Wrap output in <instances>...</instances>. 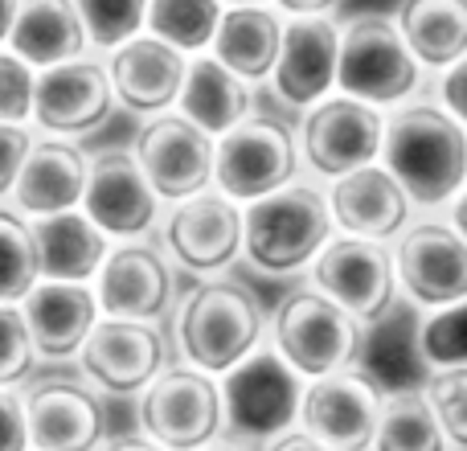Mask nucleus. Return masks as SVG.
Returning <instances> with one entry per match:
<instances>
[{
  "mask_svg": "<svg viewBox=\"0 0 467 451\" xmlns=\"http://www.w3.org/2000/svg\"><path fill=\"white\" fill-rule=\"evenodd\" d=\"M419 349L435 370H460V365H467V299L435 308V316L419 332Z\"/></svg>",
  "mask_w": 467,
  "mask_h": 451,
  "instance_id": "72a5a7b5",
  "label": "nucleus"
},
{
  "mask_svg": "<svg viewBox=\"0 0 467 451\" xmlns=\"http://www.w3.org/2000/svg\"><path fill=\"white\" fill-rule=\"evenodd\" d=\"M189 58L172 49L169 41L152 33H136L119 49L107 54V74H111L115 103H123L136 115H161L177 103L181 82H185Z\"/></svg>",
  "mask_w": 467,
  "mask_h": 451,
  "instance_id": "6ab92c4d",
  "label": "nucleus"
},
{
  "mask_svg": "<svg viewBox=\"0 0 467 451\" xmlns=\"http://www.w3.org/2000/svg\"><path fill=\"white\" fill-rule=\"evenodd\" d=\"M328 214L340 222V230L357 234V238L386 242L406 226L410 197H406L402 185L389 177V169L365 164V169H353V173L332 181Z\"/></svg>",
  "mask_w": 467,
  "mask_h": 451,
  "instance_id": "b1692460",
  "label": "nucleus"
},
{
  "mask_svg": "<svg viewBox=\"0 0 467 451\" xmlns=\"http://www.w3.org/2000/svg\"><path fill=\"white\" fill-rule=\"evenodd\" d=\"M394 275L419 304L447 308L455 299H467V242L455 234V226L419 222L398 238Z\"/></svg>",
  "mask_w": 467,
  "mask_h": 451,
  "instance_id": "f3484780",
  "label": "nucleus"
},
{
  "mask_svg": "<svg viewBox=\"0 0 467 451\" xmlns=\"http://www.w3.org/2000/svg\"><path fill=\"white\" fill-rule=\"evenodd\" d=\"M373 451H447V435L439 427V414L427 394L402 390L381 398V419Z\"/></svg>",
  "mask_w": 467,
  "mask_h": 451,
  "instance_id": "c756f323",
  "label": "nucleus"
},
{
  "mask_svg": "<svg viewBox=\"0 0 467 451\" xmlns=\"http://www.w3.org/2000/svg\"><path fill=\"white\" fill-rule=\"evenodd\" d=\"M82 373L107 394H136L164 370V337L152 320L99 316L78 349Z\"/></svg>",
  "mask_w": 467,
  "mask_h": 451,
  "instance_id": "4468645a",
  "label": "nucleus"
},
{
  "mask_svg": "<svg viewBox=\"0 0 467 451\" xmlns=\"http://www.w3.org/2000/svg\"><path fill=\"white\" fill-rule=\"evenodd\" d=\"M394 279V255L373 238H328L316 255V288L361 324H373L389 312Z\"/></svg>",
  "mask_w": 467,
  "mask_h": 451,
  "instance_id": "f8f14e48",
  "label": "nucleus"
},
{
  "mask_svg": "<svg viewBox=\"0 0 467 451\" xmlns=\"http://www.w3.org/2000/svg\"><path fill=\"white\" fill-rule=\"evenodd\" d=\"M33 362L37 353H33L21 304H0V386H16L33 370Z\"/></svg>",
  "mask_w": 467,
  "mask_h": 451,
  "instance_id": "e433bc0d",
  "label": "nucleus"
},
{
  "mask_svg": "<svg viewBox=\"0 0 467 451\" xmlns=\"http://www.w3.org/2000/svg\"><path fill=\"white\" fill-rule=\"evenodd\" d=\"M304 156L320 177L337 181L353 169H365L381 156V140H386V115L378 107L361 103V99H320L307 111L304 128Z\"/></svg>",
  "mask_w": 467,
  "mask_h": 451,
  "instance_id": "9b49d317",
  "label": "nucleus"
},
{
  "mask_svg": "<svg viewBox=\"0 0 467 451\" xmlns=\"http://www.w3.org/2000/svg\"><path fill=\"white\" fill-rule=\"evenodd\" d=\"M29 148H33V128L29 123H0V202L13 194L16 173H21Z\"/></svg>",
  "mask_w": 467,
  "mask_h": 451,
  "instance_id": "4c0bfd02",
  "label": "nucleus"
},
{
  "mask_svg": "<svg viewBox=\"0 0 467 451\" xmlns=\"http://www.w3.org/2000/svg\"><path fill=\"white\" fill-rule=\"evenodd\" d=\"M222 5H258V0H222Z\"/></svg>",
  "mask_w": 467,
  "mask_h": 451,
  "instance_id": "de8ad7c7",
  "label": "nucleus"
},
{
  "mask_svg": "<svg viewBox=\"0 0 467 451\" xmlns=\"http://www.w3.org/2000/svg\"><path fill=\"white\" fill-rule=\"evenodd\" d=\"M181 353L202 373H226L250 357L263 337V308L234 279H205L189 291L177 320Z\"/></svg>",
  "mask_w": 467,
  "mask_h": 451,
  "instance_id": "f03ea898",
  "label": "nucleus"
},
{
  "mask_svg": "<svg viewBox=\"0 0 467 451\" xmlns=\"http://www.w3.org/2000/svg\"><path fill=\"white\" fill-rule=\"evenodd\" d=\"M16 8H21V0H0V49L8 46V33H13Z\"/></svg>",
  "mask_w": 467,
  "mask_h": 451,
  "instance_id": "37998d69",
  "label": "nucleus"
},
{
  "mask_svg": "<svg viewBox=\"0 0 467 451\" xmlns=\"http://www.w3.org/2000/svg\"><path fill=\"white\" fill-rule=\"evenodd\" d=\"M95 299L103 316L161 320L172 304V271L161 250L144 242H115L95 275Z\"/></svg>",
  "mask_w": 467,
  "mask_h": 451,
  "instance_id": "a211bd4d",
  "label": "nucleus"
},
{
  "mask_svg": "<svg viewBox=\"0 0 467 451\" xmlns=\"http://www.w3.org/2000/svg\"><path fill=\"white\" fill-rule=\"evenodd\" d=\"M222 378V431L238 444H271L299 419L304 386L275 345L254 349Z\"/></svg>",
  "mask_w": 467,
  "mask_h": 451,
  "instance_id": "7ed1b4c3",
  "label": "nucleus"
},
{
  "mask_svg": "<svg viewBox=\"0 0 467 451\" xmlns=\"http://www.w3.org/2000/svg\"><path fill=\"white\" fill-rule=\"evenodd\" d=\"M33 90H37V70L5 46L0 49V123H29Z\"/></svg>",
  "mask_w": 467,
  "mask_h": 451,
  "instance_id": "c9c22d12",
  "label": "nucleus"
},
{
  "mask_svg": "<svg viewBox=\"0 0 467 451\" xmlns=\"http://www.w3.org/2000/svg\"><path fill=\"white\" fill-rule=\"evenodd\" d=\"M332 234L328 202L312 185H283L242 214V246L263 271L287 275L324 250Z\"/></svg>",
  "mask_w": 467,
  "mask_h": 451,
  "instance_id": "20e7f679",
  "label": "nucleus"
},
{
  "mask_svg": "<svg viewBox=\"0 0 467 451\" xmlns=\"http://www.w3.org/2000/svg\"><path fill=\"white\" fill-rule=\"evenodd\" d=\"M283 21L263 5H226L222 8L218 33L210 41V54L226 70H234L246 82L271 79L275 58H279Z\"/></svg>",
  "mask_w": 467,
  "mask_h": 451,
  "instance_id": "cd10ccee",
  "label": "nucleus"
},
{
  "mask_svg": "<svg viewBox=\"0 0 467 451\" xmlns=\"http://www.w3.org/2000/svg\"><path fill=\"white\" fill-rule=\"evenodd\" d=\"M213 148H218V140L210 131L189 123L181 111H161V115H148L131 152H136L140 169H144L156 197L185 202V197L210 189Z\"/></svg>",
  "mask_w": 467,
  "mask_h": 451,
  "instance_id": "1a4fd4ad",
  "label": "nucleus"
},
{
  "mask_svg": "<svg viewBox=\"0 0 467 451\" xmlns=\"http://www.w3.org/2000/svg\"><path fill=\"white\" fill-rule=\"evenodd\" d=\"M74 8H78L90 49H103V54L144 33L148 0H74Z\"/></svg>",
  "mask_w": 467,
  "mask_h": 451,
  "instance_id": "473e14b6",
  "label": "nucleus"
},
{
  "mask_svg": "<svg viewBox=\"0 0 467 451\" xmlns=\"http://www.w3.org/2000/svg\"><path fill=\"white\" fill-rule=\"evenodd\" d=\"M144 435L164 451H202L222 435V390L193 365L161 370L140 403Z\"/></svg>",
  "mask_w": 467,
  "mask_h": 451,
  "instance_id": "0eeeda50",
  "label": "nucleus"
},
{
  "mask_svg": "<svg viewBox=\"0 0 467 451\" xmlns=\"http://www.w3.org/2000/svg\"><path fill=\"white\" fill-rule=\"evenodd\" d=\"M299 169V152L291 131L279 120L246 115L234 123L213 148V185L230 202H258L275 189L291 185Z\"/></svg>",
  "mask_w": 467,
  "mask_h": 451,
  "instance_id": "6e6552de",
  "label": "nucleus"
},
{
  "mask_svg": "<svg viewBox=\"0 0 467 451\" xmlns=\"http://www.w3.org/2000/svg\"><path fill=\"white\" fill-rule=\"evenodd\" d=\"M103 451H164L161 444H152V439H136V435H128V439H115V444H107Z\"/></svg>",
  "mask_w": 467,
  "mask_h": 451,
  "instance_id": "c03bdc74",
  "label": "nucleus"
},
{
  "mask_svg": "<svg viewBox=\"0 0 467 451\" xmlns=\"http://www.w3.org/2000/svg\"><path fill=\"white\" fill-rule=\"evenodd\" d=\"M275 349L299 378H328L361 357V320L324 291H287L275 308Z\"/></svg>",
  "mask_w": 467,
  "mask_h": 451,
  "instance_id": "39448f33",
  "label": "nucleus"
},
{
  "mask_svg": "<svg viewBox=\"0 0 467 451\" xmlns=\"http://www.w3.org/2000/svg\"><path fill=\"white\" fill-rule=\"evenodd\" d=\"M427 398L439 414V427H443L447 444L467 451V365H460V370H439L427 382Z\"/></svg>",
  "mask_w": 467,
  "mask_h": 451,
  "instance_id": "f704fd0d",
  "label": "nucleus"
},
{
  "mask_svg": "<svg viewBox=\"0 0 467 451\" xmlns=\"http://www.w3.org/2000/svg\"><path fill=\"white\" fill-rule=\"evenodd\" d=\"M115 107L111 74L107 62L95 54L70 58L37 70V90H33V128L57 140H74L95 131L99 123H107Z\"/></svg>",
  "mask_w": 467,
  "mask_h": 451,
  "instance_id": "9d476101",
  "label": "nucleus"
},
{
  "mask_svg": "<svg viewBox=\"0 0 467 451\" xmlns=\"http://www.w3.org/2000/svg\"><path fill=\"white\" fill-rule=\"evenodd\" d=\"M202 451H246V447H234V444H218V447H213L210 444V447H202Z\"/></svg>",
  "mask_w": 467,
  "mask_h": 451,
  "instance_id": "49530a36",
  "label": "nucleus"
},
{
  "mask_svg": "<svg viewBox=\"0 0 467 451\" xmlns=\"http://www.w3.org/2000/svg\"><path fill=\"white\" fill-rule=\"evenodd\" d=\"M394 25L419 66L447 70L467 54V0H402Z\"/></svg>",
  "mask_w": 467,
  "mask_h": 451,
  "instance_id": "c85d7f7f",
  "label": "nucleus"
},
{
  "mask_svg": "<svg viewBox=\"0 0 467 451\" xmlns=\"http://www.w3.org/2000/svg\"><path fill=\"white\" fill-rule=\"evenodd\" d=\"M8 49L33 70H46V66L90 54V41L74 0H21L13 33H8Z\"/></svg>",
  "mask_w": 467,
  "mask_h": 451,
  "instance_id": "a878e982",
  "label": "nucleus"
},
{
  "mask_svg": "<svg viewBox=\"0 0 467 451\" xmlns=\"http://www.w3.org/2000/svg\"><path fill=\"white\" fill-rule=\"evenodd\" d=\"M266 451H337L328 444H320L316 435H307V431H283L279 439H271Z\"/></svg>",
  "mask_w": 467,
  "mask_h": 451,
  "instance_id": "a19ab883",
  "label": "nucleus"
},
{
  "mask_svg": "<svg viewBox=\"0 0 467 451\" xmlns=\"http://www.w3.org/2000/svg\"><path fill=\"white\" fill-rule=\"evenodd\" d=\"M82 214L119 242H136L148 234L161 214V197L152 194L144 169H140L136 152L123 148H107V152L90 156L87 164V189H82Z\"/></svg>",
  "mask_w": 467,
  "mask_h": 451,
  "instance_id": "ddd939ff",
  "label": "nucleus"
},
{
  "mask_svg": "<svg viewBox=\"0 0 467 451\" xmlns=\"http://www.w3.org/2000/svg\"><path fill=\"white\" fill-rule=\"evenodd\" d=\"M332 5H340V0H275V8L287 16H320V13H328Z\"/></svg>",
  "mask_w": 467,
  "mask_h": 451,
  "instance_id": "79ce46f5",
  "label": "nucleus"
},
{
  "mask_svg": "<svg viewBox=\"0 0 467 451\" xmlns=\"http://www.w3.org/2000/svg\"><path fill=\"white\" fill-rule=\"evenodd\" d=\"M164 246L185 271L213 275L226 271L242 250V210L226 194H202L172 202L164 218Z\"/></svg>",
  "mask_w": 467,
  "mask_h": 451,
  "instance_id": "dca6fc26",
  "label": "nucleus"
},
{
  "mask_svg": "<svg viewBox=\"0 0 467 451\" xmlns=\"http://www.w3.org/2000/svg\"><path fill=\"white\" fill-rule=\"evenodd\" d=\"M381 156L414 205H443L467 185V131L443 107L414 103L394 111L386 120Z\"/></svg>",
  "mask_w": 467,
  "mask_h": 451,
  "instance_id": "f257e3e1",
  "label": "nucleus"
},
{
  "mask_svg": "<svg viewBox=\"0 0 467 451\" xmlns=\"http://www.w3.org/2000/svg\"><path fill=\"white\" fill-rule=\"evenodd\" d=\"M439 103H443V111L460 128H467V54L443 70V79H439Z\"/></svg>",
  "mask_w": 467,
  "mask_h": 451,
  "instance_id": "ea45409f",
  "label": "nucleus"
},
{
  "mask_svg": "<svg viewBox=\"0 0 467 451\" xmlns=\"http://www.w3.org/2000/svg\"><path fill=\"white\" fill-rule=\"evenodd\" d=\"M33 242H37L41 279L57 283H90L103 267L107 250H111V238L82 210L37 218L33 222Z\"/></svg>",
  "mask_w": 467,
  "mask_h": 451,
  "instance_id": "393cba45",
  "label": "nucleus"
},
{
  "mask_svg": "<svg viewBox=\"0 0 467 451\" xmlns=\"http://www.w3.org/2000/svg\"><path fill=\"white\" fill-rule=\"evenodd\" d=\"M340 29L328 16H291L275 58V90L296 107H312L337 87Z\"/></svg>",
  "mask_w": 467,
  "mask_h": 451,
  "instance_id": "412c9836",
  "label": "nucleus"
},
{
  "mask_svg": "<svg viewBox=\"0 0 467 451\" xmlns=\"http://www.w3.org/2000/svg\"><path fill=\"white\" fill-rule=\"evenodd\" d=\"M21 316L29 324L33 353L41 362H62V357H78L82 341L90 337L103 312H99L95 288L87 283L37 279L29 296L21 299Z\"/></svg>",
  "mask_w": 467,
  "mask_h": 451,
  "instance_id": "5701e85b",
  "label": "nucleus"
},
{
  "mask_svg": "<svg viewBox=\"0 0 467 451\" xmlns=\"http://www.w3.org/2000/svg\"><path fill=\"white\" fill-rule=\"evenodd\" d=\"M222 0H148L144 33L169 41L185 58L205 54L222 21Z\"/></svg>",
  "mask_w": 467,
  "mask_h": 451,
  "instance_id": "7c9ffc66",
  "label": "nucleus"
},
{
  "mask_svg": "<svg viewBox=\"0 0 467 451\" xmlns=\"http://www.w3.org/2000/svg\"><path fill=\"white\" fill-rule=\"evenodd\" d=\"M0 451H29V419H25V394L0 386Z\"/></svg>",
  "mask_w": 467,
  "mask_h": 451,
  "instance_id": "58836bf2",
  "label": "nucleus"
},
{
  "mask_svg": "<svg viewBox=\"0 0 467 451\" xmlns=\"http://www.w3.org/2000/svg\"><path fill=\"white\" fill-rule=\"evenodd\" d=\"M381 419V390L353 370L316 378L304 390L299 423L307 435L337 451H369Z\"/></svg>",
  "mask_w": 467,
  "mask_h": 451,
  "instance_id": "2eb2a0df",
  "label": "nucleus"
},
{
  "mask_svg": "<svg viewBox=\"0 0 467 451\" xmlns=\"http://www.w3.org/2000/svg\"><path fill=\"white\" fill-rule=\"evenodd\" d=\"M337 87L340 95L361 99L369 107L398 103L419 87V62L406 49L394 16L361 13L340 29Z\"/></svg>",
  "mask_w": 467,
  "mask_h": 451,
  "instance_id": "423d86ee",
  "label": "nucleus"
},
{
  "mask_svg": "<svg viewBox=\"0 0 467 451\" xmlns=\"http://www.w3.org/2000/svg\"><path fill=\"white\" fill-rule=\"evenodd\" d=\"M177 111L210 136H226L234 123H242L250 115V82L226 70L210 49L193 54L185 66Z\"/></svg>",
  "mask_w": 467,
  "mask_h": 451,
  "instance_id": "bb28decb",
  "label": "nucleus"
},
{
  "mask_svg": "<svg viewBox=\"0 0 467 451\" xmlns=\"http://www.w3.org/2000/svg\"><path fill=\"white\" fill-rule=\"evenodd\" d=\"M41 279L33 222L0 205V304H21Z\"/></svg>",
  "mask_w": 467,
  "mask_h": 451,
  "instance_id": "2f4dec72",
  "label": "nucleus"
},
{
  "mask_svg": "<svg viewBox=\"0 0 467 451\" xmlns=\"http://www.w3.org/2000/svg\"><path fill=\"white\" fill-rule=\"evenodd\" d=\"M25 419L29 451H95L107 431L103 403L78 382H37L25 394Z\"/></svg>",
  "mask_w": 467,
  "mask_h": 451,
  "instance_id": "aec40b11",
  "label": "nucleus"
},
{
  "mask_svg": "<svg viewBox=\"0 0 467 451\" xmlns=\"http://www.w3.org/2000/svg\"><path fill=\"white\" fill-rule=\"evenodd\" d=\"M87 164L90 156L74 140H57V136L33 140L29 156H25L21 173H16L13 194H8L13 210L29 222L78 210L82 189H87Z\"/></svg>",
  "mask_w": 467,
  "mask_h": 451,
  "instance_id": "4be33fe9",
  "label": "nucleus"
},
{
  "mask_svg": "<svg viewBox=\"0 0 467 451\" xmlns=\"http://www.w3.org/2000/svg\"><path fill=\"white\" fill-rule=\"evenodd\" d=\"M451 226H455V234L467 242V185L460 189V197H455V205H451Z\"/></svg>",
  "mask_w": 467,
  "mask_h": 451,
  "instance_id": "a18cd8bd",
  "label": "nucleus"
}]
</instances>
